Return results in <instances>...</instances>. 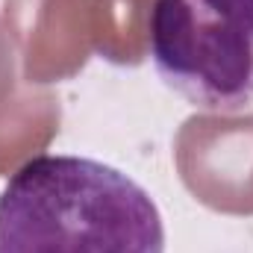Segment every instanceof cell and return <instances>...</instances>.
<instances>
[{"label":"cell","instance_id":"obj_7","mask_svg":"<svg viewBox=\"0 0 253 253\" xmlns=\"http://www.w3.org/2000/svg\"><path fill=\"white\" fill-rule=\"evenodd\" d=\"M15 56H18L15 42H12L6 24L0 21V115L15 100Z\"/></svg>","mask_w":253,"mask_h":253},{"label":"cell","instance_id":"obj_6","mask_svg":"<svg viewBox=\"0 0 253 253\" xmlns=\"http://www.w3.org/2000/svg\"><path fill=\"white\" fill-rule=\"evenodd\" d=\"M150 0H91L94 47L115 65H138L147 56Z\"/></svg>","mask_w":253,"mask_h":253},{"label":"cell","instance_id":"obj_5","mask_svg":"<svg viewBox=\"0 0 253 253\" xmlns=\"http://www.w3.org/2000/svg\"><path fill=\"white\" fill-rule=\"evenodd\" d=\"M59 129V106L44 91H24L0 115V174L33 159Z\"/></svg>","mask_w":253,"mask_h":253},{"label":"cell","instance_id":"obj_1","mask_svg":"<svg viewBox=\"0 0 253 253\" xmlns=\"http://www.w3.org/2000/svg\"><path fill=\"white\" fill-rule=\"evenodd\" d=\"M0 253H165L153 197L88 156H33L0 191Z\"/></svg>","mask_w":253,"mask_h":253},{"label":"cell","instance_id":"obj_3","mask_svg":"<svg viewBox=\"0 0 253 253\" xmlns=\"http://www.w3.org/2000/svg\"><path fill=\"white\" fill-rule=\"evenodd\" d=\"M183 186L209 209L253 215V112L191 115L174 141Z\"/></svg>","mask_w":253,"mask_h":253},{"label":"cell","instance_id":"obj_2","mask_svg":"<svg viewBox=\"0 0 253 253\" xmlns=\"http://www.w3.org/2000/svg\"><path fill=\"white\" fill-rule=\"evenodd\" d=\"M147 56L191 106L245 109L253 103V0H150Z\"/></svg>","mask_w":253,"mask_h":253},{"label":"cell","instance_id":"obj_4","mask_svg":"<svg viewBox=\"0 0 253 253\" xmlns=\"http://www.w3.org/2000/svg\"><path fill=\"white\" fill-rule=\"evenodd\" d=\"M6 30L30 83L74 77L91 53V0H6Z\"/></svg>","mask_w":253,"mask_h":253}]
</instances>
